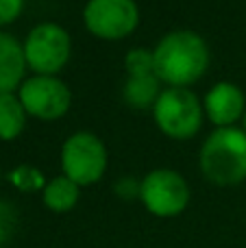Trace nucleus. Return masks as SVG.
<instances>
[{"label":"nucleus","mask_w":246,"mask_h":248,"mask_svg":"<svg viewBox=\"0 0 246 248\" xmlns=\"http://www.w3.org/2000/svg\"><path fill=\"white\" fill-rule=\"evenodd\" d=\"M155 74L168 87H190L209 68V46L199 33L170 31L153 48Z\"/></svg>","instance_id":"obj_1"},{"label":"nucleus","mask_w":246,"mask_h":248,"mask_svg":"<svg viewBox=\"0 0 246 248\" xmlns=\"http://www.w3.org/2000/svg\"><path fill=\"white\" fill-rule=\"evenodd\" d=\"M199 166L205 179L220 187H231L246 181L244 128L225 126L209 133L200 146Z\"/></svg>","instance_id":"obj_2"},{"label":"nucleus","mask_w":246,"mask_h":248,"mask_svg":"<svg viewBox=\"0 0 246 248\" xmlns=\"http://www.w3.org/2000/svg\"><path fill=\"white\" fill-rule=\"evenodd\" d=\"M153 118L166 137L185 141L199 135L205 109L190 87H166L153 107Z\"/></svg>","instance_id":"obj_3"},{"label":"nucleus","mask_w":246,"mask_h":248,"mask_svg":"<svg viewBox=\"0 0 246 248\" xmlns=\"http://www.w3.org/2000/svg\"><path fill=\"white\" fill-rule=\"evenodd\" d=\"M22 48H24L26 68L42 77H59V72L72 57L70 33L57 22H42L33 26Z\"/></svg>","instance_id":"obj_4"},{"label":"nucleus","mask_w":246,"mask_h":248,"mask_svg":"<svg viewBox=\"0 0 246 248\" xmlns=\"http://www.w3.org/2000/svg\"><path fill=\"white\" fill-rule=\"evenodd\" d=\"M109 163L107 146L92 131H77L61 146V170L63 176L87 187L103 179Z\"/></svg>","instance_id":"obj_5"},{"label":"nucleus","mask_w":246,"mask_h":248,"mask_svg":"<svg viewBox=\"0 0 246 248\" xmlns=\"http://www.w3.org/2000/svg\"><path fill=\"white\" fill-rule=\"evenodd\" d=\"M190 185L177 170L157 168L142 179L139 201L148 214L157 218H174L183 214L190 205Z\"/></svg>","instance_id":"obj_6"},{"label":"nucleus","mask_w":246,"mask_h":248,"mask_svg":"<svg viewBox=\"0 0 246 248\" xmlns=\"http://www.w3.org/2000/svg\"><path fill=\"white\" fill-rule=\"evenodd\" d=\"M83 24L94 37L118 42L138 29L139 7L135 0H87L83 7Z\"/></svg>","instance_id":"obj_7"},{"label":"nucleus","mask_w":246,"mask_h":248,"mask_svg":"<svg viewBox=\"0 0 246 248\" xmlns=\"http://www.w3.org/2000/svg\"><path fill=\"white\" fill-rule=\"evenodd\" d=\"M26 113L44 122H55L63 118L72 107V92L59 77H35L26 78L17 90Z\"/></svg>","instance_id":"obj_8"},{"label":"nucleus","mask_w":246,"mask_h":248,"mask_svg":"<svg viewBox=\"0 0 246 248\" xmlns=\"http://www.w3.org/2000/svg\"><path fill=\"white\" fill-rule=\"evenodd\" d=\"M203 109L216 128L235 126V122L242 120L246 113V96L235 83L220 81L205 94Z\"/></svg>","instance_id":"obj_9"},{"label":"nucleus","mask_w":246,"mask_h":248,"mask_svg":"<svg viewBox=\"0 0 246 248\" xmlns=\"http://www.w3.org/2000/svg\"><path fill=\"white\" fill-rule=\"evenodd\" d=\"M24 48L13 35L0 31V96L13 94L24 83Z\"/></svg>","instance_id":"obj_10"},{"label":"nucleus","mask_w":246,"mask_h":248,"mask_svg":"<svg viewBox=\"0 0 246 248\" xmlns=\"http://www.w3.org/2000/svg\"><path fill=\"white\" fill-rule=\"evenodd\" d=\"M164 83L157 74H139V77H126L122 85V100L133 109H153L161 96Z\"/></svg>","instance_id":"obj_11"},{"label":"nucleus","mask_w":246,"mask_h":248,"mask_svg":"<svg viewBox=\"0 0 246 248\" xmlns=\"http://www.w3.org/2000/svg\"><path fill=\"white\" fill-rule=\"evenodd\" d=\"M78 198H81V187L63 174L50 179L42 192L44 207L48 211H52V214H68V211H72L77 207Z\"/></svg>","instance_id":"obj_12"},{"label":"nucleus","mask_w":246,"mask_h":248,"mask_svg":"<svg viewBox=\"0 0 246 248\" xmlns=\"http://www.w3.org/2000/svg\"><path fill=\"white\" fill-rule=\"evenodd\" d=\"M26 109L15 94L0 96V140L13 141L22 135L26 126Z\"/></svg>","instance_id":"obj_13"},{"label":"nucleus","mask_w":246,"mask_h":248,"mask_svg":"<svg viewBox=\"0 0 246 248\" xmlns=\"http://www.w3.org/2000/svg\"><path fill=\"white\" fill-rule=\"evenodd\" d=\"M9 181H11L13 185H15L20 192H44V187H46V176L42 174V170L35 166H29V163H22V166L13 168L11 172H9Z\"/></svg>","instance_id":"obj_14"},{"label":"nucleus","mask_w":246,"mask_h":248,"mask_svg":"<svg viewBox=\"0 0 246 248\" xmlns=\"http://www.w3.org/2000/svg\"><path fill=\"white\" fill-rule=\"evenodd\" d=\"M126 77H139V74H155V52L148 48H133L124 55Z\"/></svg>","instance_id":"obj_15"},{"label":"nucleus","mask_w":246,"mask_h":248,"mask_svg":"<svg viewBox=\"0 0 246 248\" xmlns=\"http://www.w3.org/2000/svg\"><path fill=\"white\" fill-rule=\"evenodd\" d=\"M17 229V211L9 201L0 198V246H4L13 237Z\"/></svg>","instance_id":"obj_16"},{"label":"nucleus","mask_w":246,"mask_h":248,"mask_svg":"<svg viewBox=\"0 0 246 248\" xmlns=\"http://www.w3.org/2000/svg\"><path fill=\"white\" fill-rule=\"evenodd\" d=\"M139 189H142V181L133 179V176H124V179L116 181V185H113V192L120 198H124V201L139 198Z\"/></svg>","instance_id":"obj_17"},{"label":"nucleus","mask_w":246,"mask_h":248,"mask_svg":"<svg viewBox=\"0 0 246 248\" xmlns=\"http://www.w3.org/2000/svg\"><path fill=\"white\" fill-rule=\"evenodd\" d=\"M24 11V0H0V26L11 24Z\"/></svg>","instance_id":"obj_18"},{"label":"nucleus","mask_w":246,"mask_h":248,"mask_svg":"<svg viewBox=\"0 0 246 248\" xmlns=\"http://www.w3.org/2000/svg\"><path fill=\"white\" fill-rule=\"evenodd\" d=\"M242 128H244V133H246V113H244V118H242Z\"/></svg>","instance_id":"obj_19"}]
</instances>
